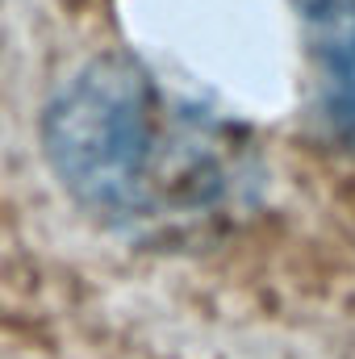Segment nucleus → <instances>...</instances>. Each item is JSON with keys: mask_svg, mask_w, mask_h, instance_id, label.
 Listing matches in <instances>:
<instances>
[{"mask_svg": "<svg viewBox=\"0 0 355 359\" xmlns=\"http://www.w3.org/2000/svg\"><path fill=\"white\" fill-rule=\"evenodd\" d=\"M309 67L318 113L347 147H355V0H293Z\"/></svg>", "mask_w": 355, "mask_h": 359, "instance_id": "f03ea898", "label": "nucleus"}, {"mask_svg": "<svg viewBox=\"0 0 355 359\" xmlns=\"http://www.w3.org/2000/svg\"><path fill=\"white\" fill-rule=\"evenodd\" d=\"M42 147L67 196L134 238H192L260 201L247 130L126 55L92 59L51 96Z\"/></svg>", "mask_w": 355, "mask_h": 359, "instance_id": "f257e3e1", "label": "nucleus"}]
</instances>
